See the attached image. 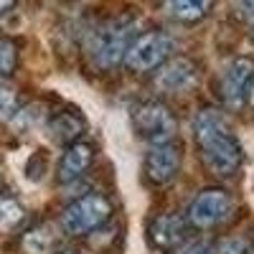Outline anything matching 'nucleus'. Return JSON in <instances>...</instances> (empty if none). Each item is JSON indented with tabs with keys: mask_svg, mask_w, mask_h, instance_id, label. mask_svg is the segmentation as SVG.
<instances>
[{
	"mask_svg": "<svg viewBox=\"0 0 254 254\" xmlns=\"http://www.w3.org/2000/svg\"><path fill=\"white\" fill-rule=\"evenodd\" d=\"M112 214V206L110 201L99 196V193H89L79 201H74L66 211L61 214V226L66 234L71 237H81V234H89V231H97L104 221L110 219Z\"/></svg>",
	"mask_w": 254,
	"mask_h": 254,
	"instance_id": "obj_3",
	"label": "nucleus"
},
{
	"mask_svg": "<svg viewBox=\"0 0 254 254\" xmlns=\"http://www.w3.org/2000/svg\"><path fill=\"white\" fill-rule=\"evenodd\" d=\"M150 242L158 249H176L186 242V221L176 214H163L150 224Z\"/></svg>",
	"mask_w": 254,
	"mask_h": 254,
	"instance_id": "obj_10",
	"label": "nucleus"
},
{
	"mask_svg": "<svg viewBox=\"0 0 254 254\" xmlns=\"http://www.w3.org/2000/svg\"><path fill=\"white\" fill-rule=\"evenodd\" d=\"M18 64V49L13 41L0 38V76H10Z\"/></svg>",
	"mask_w": 254,
	"mask_h": 254,
	"instance_id": "obj_16",
	"label": "nucleus"
},
{
	"mask_svg": "<svg viewBox=\"0 0 254 254\" xmlns=\"http://www.w3.org/2000/svg\"><path fill=\"white\" fill-rule=\"evenodd\" d=\"M231 211H234V201L226 190L221 188H206L201 193L190 201L188 206V221L198 226V229H211V226H219L224 224Z\"/></svg>",
	"mask_w": 254,
	"mask_h": 254,
	"instance_id": "obj_5",
	"label": "nucleus"
},
{
	"mask_svg": "<svg viewBox=\"0 0 254 254\" xmlns=\"http://www.w3.org/2000/svg\"><path fill=\"white\" fill-rule=\"evenodd\" d=\"M61 254H81V252H74V249H66V252H61Z\"/></svg>",
	"mask_w": 254,
	"mask_h": 254,
	"instance_id": "obj_24",
	"label": "nucleus"
},
{
	"mask_svg": "<svg viewBox=\"0 0 254 254\" xmlns=\"http://www.w3.org/2000/svg\"><path fill=\"white\" fill-rule=\"evenodd\" d=\"M23 206L13 198H0V231H10L23 221Z\"/></svg>",
	"mask_w": 254,
	"mask_h": 254,
	"instance_id": "obj_15",
	"label": "nucleus"
},
{
	"mask_svg": "<svg viewBox=\"0 0 254 254\" xmlns=\"http://www.w3.org/2000/svg\"><path fill=\"white\" fill-rule=\"evenodd\" d=\"M193 81H196V66L188 59L168 61L165 66L160 69L158 79H155L158 89L165 92V94H181L188 87H193Z\"/></svg>",
	"mask_w": 254,
	"mask_h": 254,
	"instance_id": "obj_9",
	"label": "nucleus"
},
{
	"mask_svg": "<svg viewBox=\"0 0 254 254\" xmlns=\"http://www.w3.org/2000/svg\"><path fill=\"white\" fill-rule=\"evenodd\" d=\"M15 112V94L5 87H0V122L8 120Z\"/></svg>",
	"mask_w": 254,
	"mask_h": 254,
	"instance_id": "obj_20",
	"label": "nucleus"
},
{
	"mask_svg": "<svg viewBox=\"0 0 254 254\" xmlns=\"http://www.w3.org/2000/svg\"><path fill=\"white\" fill-rule=\"evenodd\" d=\"M23 252L26 254H51V249L56 247V231L49 224L33 226L28 234H23Z\"/></svg>",
	"mask_w": 254,
	"mask_h": 254,
	"instance_id": "obj_13",
	"label": "nucleus"
},
{
	"mask_svg": "<svg viewBox=\"0 0 254 254\" xmlns=\"http://www.w3.org/2000/svg\"><path fill=\"white\" fill-rule=\"evenodd\" d=\"M173 51V41L168 38L165 33H142L140 38H135L130 49H127L125 54V64L127 69L132 71H150L155 66H160V64L171 56Z\"/></svg>",
	"mask_w": 254,
	"mask_h": 254,
	"instance_id": "obj_6",
	"label": "nucleus"
},
{
	"mask_svg": "<svg viewBox=\"0 0 254 254\" xmlns=\"http://www.w3.org/2000/svg\"><path fill=\"white\" fill-rule=\"evenodd\" d=\"M219 254H254V247L247 239H242V237H231V239L221 242Z\"/></svg>",
	"mask_w": 254,
	"mask_h": 254,
	"instance_id": "obj_18",
	"label": "nucleus"
},
{
	"mask_svg": "<svg viewBox=\"0 0 254 254\" xmlns=\"http://www.w3.org/2000/svg\"><path fill=\"white\" fill-rule=\"evenodd\" d=\"M247 94H249V102H252V107H254V79H252V84H249V89H247Z\"/></svg>",
	"mask_w": 254,
	"mask_h": 254,
	"instance_id": "obj_23",
	"label": "nucleus"
},
{
	"mask_svg": "<svg viewBox=\"0 0 254 254\" xmlns=\"http://www.w3.org/2000/svg\"><path fill=\"white\" fill-rule=\"evenodd\" d=\"M132 127L135 132L150 145L171 142L176 135V120L163 104L158 102H142L132 110Z\"/></svg>",
	"mask_w": 254,
	"mask_h": 254,
	"instance_id": "obj_4",
	"label": "nucleus"
},
{
	"mask_svg": "<svg viewBox=\"0 0 254 254\" xmlns=\"http://www.w3.org/2000/svg\"><path fill=\"white\" fill-rule=\"evenodd\" d=\"M92 147L84 142H74L71 147H66V153L59 160V181L61 183H74L79 181L92 165Z\"/></svg>",
	"mask_w": 254,
	"mask_h": 254,
	"instance_id": "obj_11",
	"label": "nucleus"
},
{
	"mask_svg": "<svg viewBox=\"0 0 254 254\" xmlns=\"http://www.w3.org/2000/svg\"><path fill=\"white\" fill-rule=\"evenodd\" d=\"M193 140L201 147V160L214 176L229 178L242 165V145L231 132L229 120L216 110H203L193 120Z\"/></svg>",
	"mask_w": 254,
	"mask_h": 254,
	"instance_id": "obj_1",
	"label": "nucleus"
},
{
	"mask_svg": "<svg viewBox=\"0 0 254 254\" xmlns=\"http://www.w3.org/2000/svg\"><path fill=\"white\" fill-rule=\"evenodd\" d=\"M81 130H84V122H81L79 115H74V112H59L51 120V125H49V137L54 142L64 145V142H74L81 135Z\"/></svg>",
	"mask_w": 254,
	"mask_h": 254,
	"instance_id": "obj_12",
	"label": "nucleus"
},
{
	"mask_svg": "<svg viewBox=\"0 0 254 254\" xmlns=\"http://www.w3.org/2000/svg\"><path fill=\"white\" fill-rule=\"evenodd\" d=\"M176 254H214L208 242L193 239V242H183L181 247H176Z\"/></svg>",
	"mask_w": 254,
	"mask_h": 254,
	"instance_id": "obj_19",
	"label": "nucleus"
},
{
	"mask_svg": "<svg viewBox=\"0 0 254 254\" xmlns=\"http://www.w3.org/2000/svg\"><path fill=\"white\" fill-rule=\"evenodd\" d=\"M254 79V61L252 59H234L224 66V74H221V97L229 107H239L242 104V97L247 94L249 84Z\"/></svg>",
	"mask_w": 254,
	"mask_h": 254,
	"instance_id": "obj_8",
	"label": "nucleus"
},
{
	"mask_svg": "<svg viewBox=\"0 0 254 254\" xmlns=\"http://www.w3.org/2000/svg\"><path fill=\"white\" fill-rule=\"evenodd\" d=\"M239 8H242V15L249 26V33L254 36V0H239Z\"/></svg>",
	"mask_w": 254,
	"mask_h": 254,
	"instance_id": "obj_21",
	"label": "nucleus"
},
{
	"mask_svg": "<svg viewBox=\"0 0 254 254\" xmlns=\"http://www.w3.org/2000/svg\"><path fill=\"white\" fill-rule=\"evenodd\" d=\"M178 168H181V153L171 142L153 145L145 155V163H142V171H145L147 181L155 183V186L171 183L178 173Z\"/></svg>",
	"mask_w": 254,
	"mask_h": 254,
	"instance_id": "obj_7",
	"label": "nucleus"
},
{
	"mask_svg": "<svg viewBox=\"0 0 254 254\" xmlns=\"http://www.w3.org/2000/svg\"><path fill=\"white\" fill-rule=\"evenodd\" d=\"M130 31L132 26L127 20H112V23L97 28L87 44L92 64H97L99 69H112L115 64H120L130 49Z\"/></svg>",
	"mask_w": 254,
	"mask_h": 254,
	"instance_id": "obj_2",
	"label": "nucleus"
},
{
	"mask_svg": "<svg viewBox=\"0 0 254 254\" xmlns=\"http://www.w3.org/2000/svg\"><path fill=\"white\" fill-rule=\"evenodd\" d=\"M211 8V0H168L165 10L171 13L176 20H183V23H196L201 20Z\"/></svg>",
	"mask_w": 254,
	"mask_h": 254,
	"instance_id": "obj_14",
	"label": "nucleus"
},
{
	"mask_svg": "<svg viewBox=\"0 0 254 254\" xmlns=\"http://www.w3.org/2000/svg\"><path fill=\"white\" fill-rule=\"evenodd\" d=\"M13 8V0H0V15H3L5 10H10Z\"/></svg>",
	"mask_w": 254,
	"mask_h": 254,
	"instance_id": "obj_22",
	"label": "nucleus"
},
{
	"mask_svg": "<svg viewBox=\"0 0 254 254\" xmlns=\"http://www.w3.org/2000/svg\"><path fill=\"white\" fill-rule=\"evenodd\" d=\"M41 120H44V110L38 107H26L23 112H13V127L15 130H31V127H36Z\"/></svg>",
	"mask_w": 254,
	"mask_h": 254,
	"instance_id": "obj_17",
	"label": "nucleus"
}]
</instances>
